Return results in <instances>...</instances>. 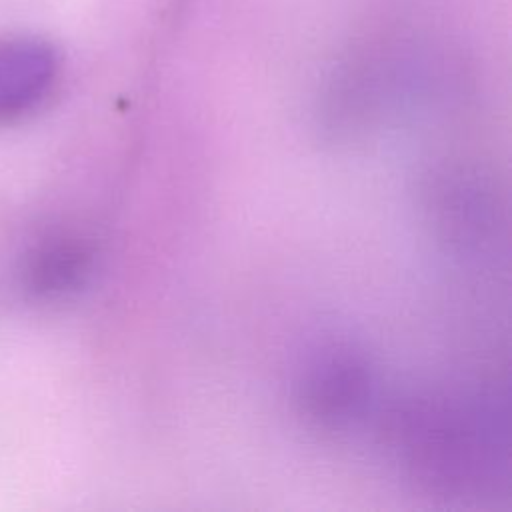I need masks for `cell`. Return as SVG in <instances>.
I'll use <instances>...</instances> for the list:
<instances>
[{
	"instance_id": "1",
	"label": "cell",
	"mask_w": 512,
	"mask_h": 512,
	"mask_svg": "<svg viewBox=\"0 0 512 512\" xmlns=\"http://www.w3.org/2000/svg\"><path fill=\"white\" fill-rule=\"evenodd\" d=\"M392 422L400 460L428 486L468 492L496 478L502 458L500 428L484 400L414 398L396 410Z\"/></svg>"
},
{
	"instance_id": "2",
	"label": "cell",
	"mask_w": 512,
	"mask_h": 512,
	"mask_svg": "<svg viewBox=\"0 0 512 512\" xmlns=\"http://www.w3.org/2000/svg\"><path fill=\"white\" fill-rule=\"evenodd\" d=\"M294 388L296 402L310 422L326 430H344L368 412L374 370L356 346L322 342L304 356Z\"/></svg>"
},
{
	"instance_id": "3",
	"label": "cell",
	"mask_w": 512,
	"mask_h": 512,
	"mask_svg": "<svg viewBox=\"0 0 512 512\" xmlns=\"http://www.w3.org/2000/svg\"><path fill=\"white\" fill-rule=\"evenodd\" d=\"M60 72L56 50L42 38H0V124L34 114L52 94Z\"/></svg>"
},
{
	"instance_id": "4",
	"label": "cell",
	"mask_w": 512,
	"mask_h": 512,
	"mask_svg": "<svg viewBox=\"0 0 512 512\" xmlns=\"http://www.w3.org/2000/svg\"><path fill=\"white\" fill-rule=\"evenodd\" d=\"M94 268L92 246L70 232L48 234L26 250L20 262L22 290L40 302H62L76 296Z\"/></svg>"
}]
</instances>
